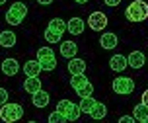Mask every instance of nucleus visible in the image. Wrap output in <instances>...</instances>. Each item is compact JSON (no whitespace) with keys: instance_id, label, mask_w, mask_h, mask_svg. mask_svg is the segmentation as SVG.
I'll return each instance as SVG.
<instances>
[{"instance_id":"nucleus-18","label":"nucleus","mask_w":148,"mask_h":123,"mask_svg":"<svg viewBox=\"0 0 148 123\" xmlns=\"http://www.w3.org/2000/svg\"><path fill=\"white\" fill-rule=\"evenodd\" d=\"M49 100H51V96L47 94L45 90H39L33 94V106L35 108H47L49 106Z\"/></svg>"},{"instance_id":"nucleus-3","label":"nucleus","mask_w":148,"mask_h":123,"mask_svg":"<svg viewBox=\"0 0 148 123\" xmlns=\"http://www.w3.org/2000/svg\"><path fill=\"white\" fill-rule=\"evenodd\" d=\"M0 119L4 123H14L18 121V119H22L23 115V108L20 106V104H4V106H0Z\"/></svg>"},{"instance_id":"nucleus-5","label":"nucleus","mask_w":148,"mask_h":123,"mask_svg":"<svg viewBox=\"0 0 148 123\" xmlns=\"http://www.w3.org/2000/svg\"><path fill=\"white\" fill-rule=\"evenodd\" d=\"M57 109L66 117V121H76V119L80 117V113H82L80 106H74L70 100H60L59 104H57Z\"/></svg>"},{"instance_id":"nucleus-14","label":"nucleus","mask_w":148,"mask_h":123,"mask_svg":"<svg viewBox=\"0 0 148 123\" xmlns=\"http://www.w3.org/2000/svg\"><path fill=\"white\" fill-rule=\"evenodd\" d=\"M133 117L134 121H140V123H148V108L144 106V104H138V106H134L133 109Z\"/></svg>"},{"instance_id":"nucleus-7","label":"nucleus","mask_w":148,"mask_h":123,"mask_svg":"<svg viewBox=\"0 0 148 123\" xmlns=\"http://www.w3.org/2000/svg\"><path fill=\"white\" fill-rule=\"evenodd\" d=\"M88 26H90V29H94V31H101V29H105V26H107V16H105L103 12H94V14H90Z\"/></svg>"},{"instance_id":"nucleus-13","label":"nucleus","mask_w":148,"mask_h":123,"mask_svg":"<svg viewBox=\"0 0 148 123\" xmlns=\"http://www.w3.org/2000/svg\"><path fill=\"white\" fill-rule=\"evenodd\" d=\"M76 51H78V45L74 41H62L60 43V55L62 57L72 59V57H76Z\"/></svg>"},{"instance_id":"nucleus-6","label":"nucleus","mask_w":148,"mask_h":123,"mask_svg":"<svg viewBox=\"0 0 148 123\" xmlns=\"http://www.w3.org/2000/svg\"><path fill=\"white\" fill-rule=\"evenodd\" d=\"M111 88H113V92H115V94L127 96V94H131V92L134 90V80L129 78V76H119V78L113 80Z\"/></svg>"},{"instance_id":"nucleus-22","label":"nucleus","mask_w":148,"mask_h":123,"mask_svg":"<svg viewBox=\"0 0 148 123\" xmlns=\"http://www.w3.org/2000/svg\"><path fill=\"white\" fill-rule=\"evenodd\" d=\"M94 106H96V100H94L92 96H84V98H82V102H80V109L84 111V113H90Z\"/></svg>"},{"instance_id":"nucleus-29","label":"nucleus","mask_w":148,"mask_h":123,"mask_svg":"<svg viewBox=\"0 0 148 123\" xmlns=\"http://www.w3.org/2000/svg\"><path fill=\"white\" fill-rule=\"evenodd\" d=\"M105 4H107V6H117L119 2H121V0H103Z\"/></svg>"},{"instance_id":"nucleus-25","label":"nucleus","mask_w":148,"mask_h":123,"mask_svg":"<svg viewBox=\"0 0 148 123\" xmlns=\"http://www.w3.org/2000/svg\"><path fill=\"white\" fill-rule=\"evenodd\" d=\"M76 94L80 96V98H84V96H92V94H94V86H92V82H86L84 86L76 88Z\"/></svg>"},{"instance_id":"nucleus-8","label":"nucleus","mask_w":148,"mask_h":123,"mask_svg":"<svg viewBox=\"0 0 148 123\" xmlns=\"http://www.w3.org/2000/svg\"><path fill=\"white\" fill-rule=\"evenodd\" d=\"M127 66H129V61H127V57H123V55H113V57L109 59V68L115 70V73H123Z\"/></svg>"},{"instance_id":"nucleus-16","label":"nucleus","mask_w":148,"mask_h":123,"mask_svg":"<svg viewBox=\"0 0 148 123\" xmlns=\"http://www.w3.org/2000/svg\"><path fill=\"white\" fill-rule=\"evenodd\" d=\"M41 70H43V68H41V63H39V61H27V63L23 65L25 76H39Z\"/></svg>"},{"instance_id":"nucleus-11","label":"nucleus","mask_w":148,"mask_h":123,"mask_svg":"<svg viewBox=\"0 0 148 123\" xmlns=\"http://www.w3.org/2000/svg\"><path fill=\"white\" fill-rule=\"evenodd\" d=\"M23 88H25V92H27V94H35V92L41 90V80L37 78V76H25Z\"/></svg>"},{"instance_id":"nucleus-24","label":"nucleus","mask_w":148,"mask_h":123,"mask_svg":"<svg viewBox=\"0 0 148 123\" xmlns=\"http://www.w3.org/2000/svg\"><path fill=\"white\" fill-rule=\"evenodd\" d=\"M45 39H47L49 43H59L60 39H62V35H60V33H57L55 29L47 28V29H45Z\"/></svg>"},{"instance_id":"nucleus-31","label":"nucleus","mask_w":148,"mask_h":123,"mask_svg":"<svg viewBox=\"0 0 148 123\" xmlns=\"http://www.w3.org/2000/svg\"><path fill=\"white\" fill-rule=\"evenodd\" d=\"M37 2H39V4H43V6H47V4H51L53 0H37Z\"/></svg>"},{"instance_id":"nucleus-1","label":"nucleus","mask_w":148,"mask_h":123,"mask_svg":"<svg viewBox=\"0 0 148 123\" xmlns=\"http://www.w3.org/2000/svg\"><path fill=\"white\" fill-rule=\"evenodd\" d=\"M125 16L129 22H144L148 18V4L144 0H134L127 6Z\"/></svg>"},{"instance_id":"nucleus-9","label":"nucleus","mask_w":148,"mask_h":123,"mask_svg":"<svg viewBox=\"0 0 148 123\" xmlns=\"http://www.w3.org/2000/svg\"><path fill=\"white\" fill-rule=\"evenodd\" d=\"M66 31H70L72 35H80L84 31V20L82 18H70L66 22Z\"/></svg>"},{"instance_id":"nucleus-15","label":"nucleus","mask_w":148,"mask_h":123,"mask_svg":"<svg viewBox=\"0 0 148 123\" xmlns=\"http://www.w3.org/2000/svg\"><path fill=\"white\" fill-rule=\"evenodd\" d=\"M127 61H129V66H133V68H140V66L146 63V59H144V55H142L140 51H133V53L127 57Z\"/></svg>"},{"instance_id":"nucleus-32","label":"nucleus","mask_w":148,"mask_h":123,"mask_svg":"<svg viewBox=\"0 0 148 123\" xmlns=\"http://www.w3.org/2000/svg\"><path fill=\"white\" fill-rule=\"evenodd\" d=\"M76 2H78V4H86L88 0H76Z\"/></svg>"},{"instance_id":"nucleus-20","label":"nucleus","mask_w":148,"mask_h":123,"mask_svg":"<svg viewBox=\"0 0 148 123\" xmlns=\"http://www.w3.org/2000/svg\"><path fill=\"white\" fill-rule=\"evenodd\" d=\"M90 115L94 117V119H103V117L107 115V108H105V104H99V102H96V106L92 108Z\"/></svg>"},{"instance_id":"nucleus-33","label":"nucleus","mask_w":148,"mask_h":123,"mask_svg":"<svg viewBox=\"0 0 148 123\" xmlns=\"http://www.w3.org/2000/svg\"><path fill=\"white\" fill-rule=\"evenodd\" d=\"M4 2H6V0H0V6H2V4H4Z\"/></svg>"},{"instance_id":"nucleus-23","label":"nucleus","mask_w":148,"mask_h":123,"mask_svg":"<svg viewBox=\"0 0 148 123\" xmlns=\"http://www.w3.org/2000/svg\"><path fill=\"white\" fill-rule=\"evenodd\" d=\"M86 82H90L86 76H84V73L82 74H72V78H70V86L76 90V88H80V86H84Z\"/></svg>"},{"instance_id":"nucleus-26","label":"nucleus","mask_w":148,"mask_h":123,"mask_svg":"<svg viewBox=\"0 0 148 123\" xmlns=\"http://www.w3.org/2000/svg\"><path fill=\"white\" fill-rule=\"evenodd\" d=\"M49 121H51V123H60V121H66V117L57 109V111H53L51 115H49Z\"/></svg>"},{"instance_id":"nucleus-10","label":"nucleus","mask_w":148,"mask_h":123,"mask_svg":"<svg viewBox=\"0 0 148 123\" xmlns=\"http://www.w3.org/2000/svg\"><path fill=\"white\" fill-rule=\"evenodd\" d=\"M18 70H20V65H18L16 59H4V63H2V73L6 74V76H14V74H18Z\"/></svg>"},{"instance_id":"nucleus-30","label":"nucleus","mask_w":148,"mask_h":123,"mask_svg":"<svg viewBox=\"0 0 148 123\" xmlns=\"http://www.w3.org/2000/svg\"><path fill=\"white\" fill-rule=\"evenodd\" d=\"M142 104H144V106L148 108V90L144 92V94H142Z\"/></svg>"},{"instance_id":"nucleus-21","label":"nucleus","mask_w":148,"mask_h":123,"mask_svg":"<svg viewBox=\"0 0 148 123\" xmlns=\"http://www.w3.org/2000/svg\"><path fill=\"white\" fill-rule=\"evenodd\" d=\"M47 28L55 29L57 33H60V35H62V33L66 31V22H64V20H60V18H53L51 22H49V26H47Z\"/></svg>"},{"instance_id":"nucleus-27","label":"nucleus","mask_w":148,"mask_h":123,"mask_svg":"<svg viewBox=\"0 0 148 123\" xmlns=\"http://www.w3.org/2000/svg\"><path fill=\"white\" fill-rule=\"evenodd\" d=\"M8 102V92H6V88H0V106H4Z\"/></svg>"},{"instance_id":"nucleus-4","label":"nucleus","mask_w":148,"mask_h":123,"mask_svg":"<svg viewBox=\"0 0 148 123\" xmlns=\"http://www.w3.org/2000/svg\"><path fill=\"white\" fill-rule=\"evenodd\" d=\"M37 61L41 63L43 70H55V66H57V57L51 47H41L37 51Z\"/></svg>"},{"instance_id":"nucleus-2","label":"nucleus","mask_w":148,"mask_h":123,"mask_svg":"<svg viewBox=\"0 0 148 123\" xmlns=\"http://www.w3.org/2000/svg\"><path fill=\"white\" fill-rule=\"evenodd\" d=\"M25 16H27V6L23 2H14L6 12V22L10 26H20Z\"/></svg>"},{"instance_id":"nucleus-17","label":"nucleus","mask_w":148,"mask_h":123,"mask_svg":"<svg viewBox=\"0 0 148 123\" xmlns=\"http://www.w3.org/2000/svg\"><path fill=\"white\" fill-rule=\"evenodd\" d=\"M99 45H101L103 49H115V47H117V35L105 31L103 35H101V39H99Z\"/></svg>"},{"instance_id":"nucleus-19","label":"nucleus","mask_w":148,"mask_h":123,"mask_svg":"<svg viewBox=\"0 0 148 123\" xmlns=\"http://www.w3.org/2000/svg\"><path fill=\"white\" fill-rule=\"evenodd\" d=\"M0 45L6 47V49L14 47L16 45V33L14 31H2V33H0Z\"/></svg>"},{"instance_id":"nucleus-28","label":"nucleus","mask_w":148,"mask_h":123,"mask_svg":"<svg viewBox=\"0 0 148 123\" xmlns=\"http://www.w3.org/2000/svg\"><path fill=\"white\" fill-rule=\"evenodd\" d=\"M119 121H121V123H134V117L133 115H123Z\"/></svg>"},{"instance_id":"nucleus-12","label":"nucleus","mask_w":148,"mask_h":123,"mask_svg":"<svg viewBox=\"0 0 148 123\" xmlns=\"http://www.w3.org/2000/svg\"><path fill=\"white\" fill-rule=\"evenodd\" d=\"M84 70H86V61H84V59H76V57L70 59V63H68V73L70 74H82Z\"/></svg>"}]
</instances>
